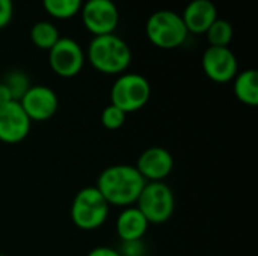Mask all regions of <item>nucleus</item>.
I'll list each match as a JSON object with an SVG mask.
<instances>
[{
	"instance_id": "nucleus-1",
	"label": "nucleus",
	"mask_w": 258,
	"mask_h": 256,
	"mask_svg": "<svg viewBox=\"0 0 258 256\" xmlns=\"http://www.w3.org/2000/svg\"><path fill=\"white\" fill-rule=\"evenodd\" d=\"M145 184L147 181L135 166L113 164L100 174L95 187L109 205L125 208L136 204Z\"/></svg>"
},
{
	"instance_id": "nucleus-2",
	"label": "nucleus",
	"mask_w": 258,
	"mask_h": 256,
	"mask_svg": "<svg viewBox=\"0 0 258 256\" xmlns=\"http://www.w3.org/2000/svg\"><path fill=\"white\" fill-rule=\"evenodd\" d=\"M88 59L95 71L106 75H121L132 63V50L115 33L94 36L88 47Z\"/></svg>"
},
{
	"instance_id": "nucleus-3",
	"label": "nucleus",
	"mask_w": 258,
	"mask_h": 256,
	"mask_svg": "<svg viewBox=\"0 0 258 256\" xmlns=\"http://www.w3.org/2000/svg\"><path fill=\"white\" fill-rule=\"evenodd\" d=\"M145 33L150 42L162 50H174L183 45L189 36L181 15L168 9L150 15L145 24Z\"/></svg>"
},
{
	"instance_id": "nucleus-4",
	"label": "nucleus",
	"mask_w": 258,
	"mask_h": 256,
	"mask_svg": "<svg viewBox=\"0 0 258 256\" xmlns=\"http://www.w3.org/2000/svg\"><path fill=\"white\" fill-rule=\"evenodd\" d=\"M109 207L97 187H85L73 199L71 220L82 231H95L106 223Z\"/></svg>"
},
{
	"instance_id": "nucleus-5",
	"label": "nucleus",
	"mask_w": 258,
	"mask_h": 256,
	"mask_svg": "<svg viewBox=\"0 0 258 256\" xmlns=\"http://www.w3.org/2000/svg\"><path fill=\"white\" fill-rule=\"evenodd\" d=\"M150 81L136 72H124L118 75L110 89V104L121 109L125 115L144 109L150 101Z\"/></svg>"
},
{
	"instance_id": "nucleus-6",
	"label": "nucleus",
	"mask_w": 258,
	"mask_h": 256,
	"mask_svg": "<svg viewBox=\"0 0 258 256\" xmlns=\"http://www.w3.org/2000/svg\"><path fill=\"white\" fill-rule=\"evenodd\" d=\"M148 223L160 225L168 222L175 210V198L169 186L163 181L147 183L135 204Z\"/></svg>"
},
{
	"instance_id": "nucleus-7",
	"label": "nucleus",
	"mask_w": 258,
	"mask_h": 256,
	"mask_svg": "<svg viewBox=\"0 0 258 256\" xmlns=\"http://www.w3.org/2000/svg\"><path fill=\"white\" fill-rule=\"evenodd\" d=\"M85 57L83 48L73 38H59L48 50V65L51 71L62 78H71L80 74Z\"/></svg>"
},
{
	"instance_id": "nucleus-8",
	"label": "nucleus",
	"mask_w": 258,
	"mask_h": 256,
	"mask_svg": "<svg viewBox=\"0 0 258 256\" xmlns=\"http://www.w3.org/2000/svg\"><path fill=\"white\" fill-rule=\"evenodd\" d=\"M83 26L94 36L115 33L119 12L113 0H86L80 9Z\"/></svg>"
},
{
	"instance_id": "nucleus-9",
	"label": "nucleus",
	"mask_w": 258,
	"mask_h": 256,
	"mask_svg": "<svg viewBox=\"0 0 258 256\" xmlns=\"http://www.w3.org/2000/svg\"><path fill=\"white\" fill-rule=\"evenodd\" d=\"M18 103L30 122L48 121L56 115L59 107V98L56 92L44 84L30 86Z\"/></svg>"
},
{
	"instance_id": "nucleus-10",
	"label": "nucleus",
	"mask_w": 258,
	"mask_h": 256,
	"mask_svg": "<svg viewBox=\"0 0 258 256\" xmlns=\"http://www.w3.org/2000/svg\"><path fill=\"white\" fill-rule=\"evenodd\" d=\"M203 71L215 83H228L239 72L236 54L230 47H210L203 54Z\"/></svg>"
},
{
	"instance_id": "nucleus-11",
	"label": "nucleus",
	"mask_w": 258,
	"mask_h": 256,
	"mask_svg": "<svg viewBox=\"0 0 258 256\" xmlns=\"http://www.w3.org/2000/svg\"><path fill=\"white\" fill-rule=\"evenodd\" d=\"M32 122L18 101L0 106V142L14 145L23 142L30 133Z\"/></svg>"
},
{
	"instance_id": "nucleus-12",
	"label": "nucleus",
	"mask_w": 258,
	"mask_h": 256,
	"mask_svg": "<svg viewBox=\"0 0 258 256\" xmlns=\"http://www.w3.org/2000/svg\"><path fill=\"white\" fill-rule=\"evenodd\" d=\"M135 167L147 183H159L172 172L174 158L168 149L162 146H151L139 155Z\"/></svg>"
},
{
	"instance_id": "nucleus-13",
	"label": "nucleus",
	"mask_w": 258,
	"mask_h": 256,
	"mask_svg": "<svg viewBox=\"0 0 258 256\" xmlns=\"http://www.w3.org/2000/svg\"><path fill=\"white\" fill-rule=\"evenodd\" d=\"M218 18L216 5L212 0H192L186 5L181 20L189 33L203 35Z\"/></svg>"
},
{
	"instance_id": "nucleus-14",
	"label": "nucleus",
	"mask_w": 258,
	"mask_h": 256,
	"mask_svg": "<svg viewBox=\"0 0 258 256\" xmlns=\"http://www.w3.org/2000/svg\"><path fill=\"white\" fill-rule=\"evenodd\" d=\"M148 220L136 205L125 207L116 219V234L121 241L142 240L148 231Z\"/></svg>"
},
{
	"instance_id": "nucleus-15",
	"label": "nucleus",
	"mask_w": 258,
	"mask_h": 256,
	"mask_svg": "<svg viewBox=\"0 0 258 256\" xmlns=\"http://www.w3.org/2000/svg\"><path fill=\"white\" fill-rule=\"evenodd\" d=\"M233 91L236 98L251 107L258 104V74L255 69H245L237 72L233 78Z\"/></svg>"
},
{
	"instance_id": "nucleus-16",
	"label": "nucleus",
	"mask_w": 258,
	"mask_h": 256,
	"mask_svg": "<svg viewBox=\"0 0 258 256\" xmlns=\"http://www.w3.org/2000/svg\"><path fill=\"white\" fill-rule=\"evenodd\" d=\"M59 30L50 21H38L30 29V39L39 50H50L59 41Z\"/></svg>"
},
{
	"instance_id": "nucleus-17",
	"label": "nucleus",
	"mask_w": 258,
	"mask_h": 256,
	"mask_svg": "<svg viewBox=\"0 0 258 256\" xmlns=\"http://www.w3.org/2000/svg\"><path fill=\"white\" fill-rule=\"evenodd\" d=\"M204 35L207 36L210 47H228L233 41L234 29L228 20L218 17Z\"/></svg>"
},
{
	"instance_id": "nucleus-18",
	"label": "nucleus",
	"mask_w": 258,
	"mask_h": 256,
	"mask_svg": "<svg viewBox=\"0 0 258 256\" xmlns=\"http://www.w3.org/2000/svg\"><path fill=\"white\" fill-rule=\"evenodd\" d=\"M83 0H42L45 12L57 20H68L77 15L82 9Z\"/></svg>"
},
{
	"instance_id": "nucleus-19",
	"label": "nucleus",
	"mask_w": 258,
	"mask_h": 256,
	"mask_svg": "<svg viewBox=\"0 0 258 256\" xmlns=\"http://www.w3.org/2000/svg\"><path fill=\"white\" fill-rule=\"evenodd\" d=\"M2 83L9 89L12 100L14 101H20L23 98V95L29 91L30 84V78L27 77V74L21 69H11L5 74Z\"/></svg>"
},
{
	"instance_id": "nucleus-20",
	"label": "nucleus",
	"mask_w": 258,
	"mask_h": 256,
	"mask_svg": "<svg viewBox=\"0 0 258 256\" xmlns=\"http://www.w3.org/2000/svg\"><path fill=\"white\" fill-rule=\"evenodd\" d=\"M125 113L113 104H109L101 112V124L107 130H118L125 122Z\"/></svg>"
},
{
	"instance_id": "nucleus-21",
	"label": "nucleus",
	"mask_w": 258,
	"mask_h": 256,
	"mask_svg": "<svg viewBox=\"0 0 258 256\" xmlns=\"http://www.w3.org/2000/svg\"><path fill=\"white\" fill-rule=\"evenodd\" d=\"M121 256H145L147 247L142 240L121 241V247L116 249Z\"/></svg>"
},
{
	"instance_id": "nucleus-22",
	"label": "nucleus",
	"mask_w": 258,
	"mask_h": 256,
	"mask_svg": "<svg viewBox=\"0 0 258 256\" xmlns=\"http://www.w3.org/2000/svg\"><path fill=\"white\" fill-rule=\"evenodd\" d=\"M14 17V0H0V29H5Z\"/></svg>"
},
{
	"instance_id": "nucleus-23",
	"label": "nucleus",
	"mask_w": 258,
	"mask_h": 256,
	"mask_svg": "<svg viewBox=\"0 0 258 256\" xmlns=\"http://www.w3.org/2000/svg\"><path fill=\"white\" fill-rule=\"evenodd\" d=\"M86 256H121L119 252L116 249H112V247H107V246H100V247H95L92 249Z\"/></svg>"
},
{
	"instance_id": "nucleus-24",
	"label": "nucleus",
	"mask_w": 258,
	"mask_h": 256,
	"mask_svg": "<svg viewBox=\"0 0 258 256\" xmlns=\"http://www.w3.org/2000/svg\"><path fill=\"white\" fill-rule=\"evenodd\" d=\"M11 101H14V100H12V95H11L9 89L0 81V106L8 104V103H11Z\"/></svg>"
},
{
	"instance_id": "nucleus-25",
	"label": "nucleus",
	"mask_w": 258,
	"mask_h": 256,
	"mask_svg": "<svg viewBox=\"0 0 258 256\" xmlns=\"http://www.w3.org/2000/svg\"><path fill=\"white\" fill-rule=\"evenodd\" d=\"M0 256H8V255H3V253H0Z\"/></svg>"
}]
</instances>
